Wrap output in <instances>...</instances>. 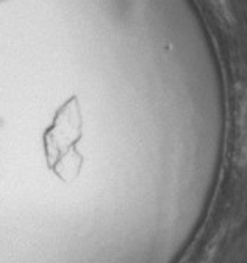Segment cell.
<instances>
[{
	"label": "cell",
	"mask_w": 247,
	"mask_h": 263,
	"mask_svg": "<svg viewBox=\"0 0 247 263\" xmlns=\"http://www.w3.org/2000/svg\"><path fill=\"white\" fill-rule=\"evenodd\" d=\"M81 134V119L77 107L71 104L59 111L46 135V147L50 168L63 179L74 180L80 173L81 158L75 149Z\"/></svg>",
	"instance_id": "obj_1"
}]
</instances>
